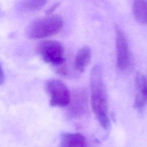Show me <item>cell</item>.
<instances>
[{"mask_svg":"<svg viewBox=\"0 0 147 147\" xmlns=\"http://www.w3.org/2000/svg\"><path fill=\"white\" fill-rule=\"evenodd\" d=\"M91 102L92 110L101 126L105 130L110 127L108 102L106 86L103 79L101 67L95 65L90 75Z\"/></svg>","mask_w":147,"mask_h":147,"instance_id":"obj_1","label":"cell"},{"mask_svg":"<svg viewBox=\"0 0 147 147\" xmlns=\"http://www.w3.org/2000/svg\"><path fill=\"white\" fill-rule=\"evenodd\" d=\"M63 24V19L60 16H48L32 21L28 26L26 33L31 38H42L58 33Z\"/></svg>","mask_w":147,"mask_h":147,"instance_id":"obj_2","label":"cell"},{"mask_svg":"<svg viewBox=\"0 0 147 147\" xmlns=\"http://www.w3.org/2000/svg\"><path fill=\"white\" fill-rule=\"evenodd\" d=\"M35 51L41 59L48 64L59 66L63 64L65 61L64 48L59 41H41L37 44Z\"/></svg>","mask_w":147,"mask_h":147,"instance_id":"obj_3","label":"cell"},{"mask_svg":"<svg viewBox=\"0 0 147 147\" xmlns=\"http://www.w3.org/2000/svg\"><path fill=\"white\" fill-rule=\"evenodd\" d=\"M45 88L50 98L51 106L63 107L69 105L71 95L67 87L61 81L49 79L45 82Z\"/></svg>","mask_w":147,"mask_h":147,"instance_id":"obj_4","label":"cell"},{"mask_svg":"<svg viewBox=\"0 0 147 147\" xmlns=\"http://www.w3.org/2000/svg\"><path fill=\"white\" fill-rule=\"evenodd\" d=\"M117 48V65L122 71H127L131 65V56L128 42L122 30L118 26L115 28Z\"/></svg>","mask_w":147,"mask_h":147,"instance_id":"obj_5","label":"cell"},{"mask_svg":"<svg viewBox=\"0 0 147 147\" xmlns=\"http://www.w3.org/2000/svg\"><path fill=\"white\" fill-rule=\"evenodd\" d=\"M68 113L74 119H80L88 112V98L87 93L82 89L74 91L69 103Z\"/></svg>","mask_w":147,"mask_h":147,"instance_id":"obj_6","label":"cell"},{"mask_svg":"<svg viewBox=\"0 0 147 147\" xmlns=\"http://www.w3.org/2000/svg\"><path fill=\"white\" fill-rule=\"evenodd\" d=\"M136 96L134 106L138 111L143 110L147 103V79L141 74H137L135 78Z\"/></svg>","mask_w":147,"mask_h":147,"instance_id":"obj_7","label":"cell"},{"mask_svg":"<svg viewBox=\"0 0 147 147\" xmlns=\"http://www.w3.org/2000/svg\"><path fill=\"white\" fill-rule=\"evenodd\" d=\"M58 147H87L85 137L79 133H64Z\"/></svg>","mask_w":147,"mask_h":147,"instance_id":"obj_8","label":"cell"},{"mask_svg":"<svg viewBox=\"0 0 147 147\" xmlns=\"http://www.w3.org/2000/svg\"><path fill=\"white\" fill-rule=\"evenodd\" d=\"M91 51L88 46L82 47L77 52L75 59V67L79 72H83L90 62Z\"/></svg>","mask_w":147,"mask_h":147,"instance_id":"obj_9","label":"cell"},{"mask_svg":"<svg viewBox=\"0 0 147 147\" xmlns=\"http://www.w3.org/2000/svg\"><path fill=\"white\" fill-rule=\"evenodd\" d=\"M136 20L141 24H147V1H136L133 5Z\"/></svg>","mask_w":147,"mask_h":147,"instance_id":"obj_10","label":"cell"},{"mask_svg":"<svg viewBox=\"0 0 147 147\" xmlns=\"http://www.w3.org/2000/svg\"><path fill=\"white\" fill-rule=\"evenodd\" d=\"M47 2L46 1H24L20 2L19 7L24 11H35L42 8Z\"/></svg>","mask_w":147,"mask_h":147,"instance_id":"obj_11","label":"cell"},{"mask_svg":"<svg viewBox=\"0 0 147 147\" xmlns=\"http://www.w3.org/2000/svg\"><path fill=\"white\" fill-rule=\"evenodd\" d=\"M59 2H56L55 3L53 4V5L50 7L49 9H48L46 11H45V13L47 14V15H49L50 14H51L53 12L54 10H56V9L59 6Z\"/></svg>","mask_w":147,"mask_h":147,"instance_id":"obj_12","label":"cell"},{"mask_svg":"<svg viewBox=\"0 0 147 147\" xmlns=\"http://www.w3.org/2000/svg\"><path fill=\"white\" fill-rule=\"evenodd\" d=\"M4 80H5V74L0 64V85L3 83Z\"/></svg>","mask_w":147,"mask_h":147,"instance_id":"obj_13","label":"cell"}]
</instances>
